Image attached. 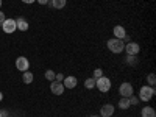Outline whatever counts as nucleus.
<instances>
[{"mask_svg":"<svg viewBox=\"0 0 156 117\" xmlns=\"http://www.w3.org/2000/svg\"><path fill=\"white\" fill-rule=\"evenodd\" d=\"M16 67H17V70H20V72H27L28 67H30V61L25 58V56H19V58L16 59Z\"/></svg>","mask_w":156,"mask_h":117,"instance_id":"0eeeda50","label":"nucleus"},{"mask_svg":"<svg viewBox=\"0 0 156 117\" xmlns=\"http://www.w3.org/2000/svg\"><path fill=\"white\" fill-rule=\"evenodd\" d=\"M23 3H27V5H30V3H34V0H22Z\"/></svg>","mask_w":156,"mask_h":117,"instance_id":"bb28decb","label":"nucleus"},{"mask_svg":"<svg viewBox=\"0 0 156 117\" xmlns=\"http://www.w3.org/2000/svg\"><path fill=\"white\" fill-rule=\"evenodd\" d=\"M55 75H56V73H55L53 70H50V69L45 72V78H47L48 81H53V80H55Z\"/></svg>","mask_w":156,"mask_h":117,"instance_id":"aec40b11","label":"nucleus"},{"mask_svg":"<svg viewBox=\"0 0 156 117\" xmlns=\"http://www.w3.org/2000/svg\"><path fill=\"white\" fill-rule=\"evenodd\" d=\"M95 87L100 90V92H108V90L111 89V80L108 76H100V78H97L95 80Z\"/></svg>","mask_w":156,"mask_h":117,"instance_id":"7ed1b4c3","label":"nucleus"},{"mask_svg":"<svg viewBox=\"0 0 156 117\" xmlns=\"http://www.w3.org/2000/svg\"><path fill=\"white\" fill-rule=\"evenodd\" d=\"M0 117H2V112H0Z\"/></svg>","mask_w":156,"mask_h":117,"instance_id":"7c9ffc66","label":"nucleus"},{"mask_svg":"<svg viewBox=\"0 0 156 117\" xmlns=\"http://www.w3.org/2000/svg\"><path fill=\"white\" fill-rule=\"evenodd\" d=\"M2 28H3V31H5L6 34H12V33L17 30V27H16V19H5V22L2 23Z\"/></svg>","mask_w":156,"mask_h":117,"instance_id":"39448f33","label":"nucleus"},{"mask_svg":"<svg viewBox=\"0 0 156 117\" xmlns=\"http://www.w3.org/2000/svg\"><path fill=\"white\" fill-rule=\"evenodd\" d=\"M0 112H2V117H8V115H9V112H8L6 109H2Z\"/></svg>","mask_w":156,"mask_h":117,"instance_id":"393cba45","label":"nucleus"},{"mask_svg":"<svg viewBox=\"0 0 156 117\" xmlns=\"http://www.w3.org/2000/svg\"><path fill=\"white\" fill-rule=\"evenodd\" d=\"M16 27H17V30H20V31H27V30L30 28V25H28V22L25 20L23 17H19V19H16Z\"/></svg>","mask_w":156,"mask_h":117,"instance_id":"ddd939ff","label":"nucleus"},{"mask_svg":"<svg viewBox=\"0 0 156 117\" xmlns=\"http://www.w3.org/2000/svg\"><path fill=\"white\" fill-rule=\"evenodd\" d=\"M123 50L126 51V55H137L140 51V47H139L137 42H128V44H125Z\"/></svg>","mask_w":156,"mask_h":117,"instance_id":"6e6552de","label":"nucleus"},{"mask_svg":"<svg viewBox=\"0 0 156 117\" xmlns=\"http://www.w3.org/2000/svg\"><path fill=\"white\" fill-rule=\"evenodd\" d=\"M2 3H3V2H2V0H0V8H2Z\"/></svg>","mask_w":156,"mask_h":117,"instance_id":"c85d7f7f","label":"nucleus"},{"mask_svg":"<svg viewBox=\"0 0 156 117\" xmlns=\"http://www.w3.org/2000/svg\"><path fill=\"white\" fill-rule=\"evenodd\" d=\"M112 34H114V37H117V39H123L125 34H126V31H125V28L122 27V25H115L114 30H112Z\"/></svg>","mask_w":156,"mask_h":117,"instance_id":"f8f14e48","label":"nucleus"},{"mask_svg":"<svg viewBox=\"0 0 156 117\" xmlns=\"http://www.w3.org/2000/svg\"><path fill=\"white\" fill-rule=\"evenodd\" d=\"M119 92H120V95H122V97H131V95L134 94L133 84H131V83H128V81L122 83V84L119 86Z\"/></svg>","mask_w":156,"mask_h":117,"instance_id":"20e7f679","label":"nucleus"},{"mask_svg":"<svg viewBox=\"0 0 156 117\" xmlns=\"http://www.w3.org/2000/svg\"><path fill=\"white\" fill-rule=\"evenodd\" d=\"M140 115H142V117H156V111H154V108H151V106H145V108H142Z\"/></svg>","mask_w":156,"mask_h":117,"instance_id":"4468645a","label":"nucleus"},{"mask_svg":"<svg viewBox=\"0 0 156 117\" xmlns=\"http://www.w3.org/2000/svg\"><path fill=\"white\" fill-rule=\"evenodd\" d=\"M125 62L128 64V66H136V64L139 62V58H137V55H126Z\"/></svg>","mask_w":156,"mask_h":117,"instance_id":"2eb2a0df","label":"nucleus"},{"mask_svg":"<svg viewBox=\"0 0 156 117\" xmlns=\"http://www.w3.org/2000/svg\"><path fill=\"white\" fill-rule=\"evenodd\" d=\"M128 100H129V105H134V106L140 101V100H139V97H133V95H131V97H128Z\"/></svg>","mask_w":156,"mask_h":117,"instance_id":"4be33fe9","label":"nucleus"},{"mask_svg":"<svg viewBox=\"0 0 156 117\" xmlns=\"http://www.w3.org/2000/svg\"><path fill=\"white\" fill-rule=\"evenodd\" d=\"M100 76H103V70L98 67V69L94 70V76H92V78H94V80H97V78H100Z\"/></svg>","mask_w":156,"mask_h":117,"instance_id":"412c9836","label":"nucleus"},{"mask_svg":"<svg viewBox=\"0 0 156 117\" xmlns=\"http://www.w3.org/2000/svg\"><path fill=\"white\" fill-rule=\"evenodd\" d=\"M62 84H64V87H67V89H73V87H76V84H78V80H76V76H64V80H62Z\"/></svg>","mask_w":156,"mask_h":117,"instance_id":"1a4fd4ad","label":"nucleus"},{"mask_svg":"<svg viewBox=\"0 0 156 117\" xmlns=\"http://www.w3.org/2000/svg\"><path fill=\"white\" fill-rule=\"evenodd\" d=\"M153 97H154V87H151L148 84L140 87V90H139V100L140 101H150Z\"/></svg>","mask_w":156,"mask_h":117,"instance_id":"f03ea898","label":"nucleus"},{"mask_svg":"<svg viewBox=\"0 0 156 117\" xmlns=\"http://www.w3.org/2000/svg\"><path fill=\"white\" fill-rule=\"evenodd\" d=\"M5 19H6V17H5V12L0 11V25H2V23L5 22Z\"/></svg>","mask_w":156,"mask_h":117,"instance_id":"b1692460","label":"nucleus"},{"mask_svg":"<svg viewBox=\"0 0 156 117\" xmlns=\"http://www.w3.org/2000/svg\"><path fill=\"white\" fill-rule=\"evenodd\" d=\"M84 86H86V89H94L95 87V80L94 78H87V80L84 81Z\"/></svg>","mask_w":156,"mask_h":117,"instance_id":"6ab92c4d","label":"nucleus"},{"mask_svg":"<svg viewBox=\"0 0 156 117\" xmlns=\"http://www.w3.org/2000/svg\"><path fill=\"white\" fill-rule=\"evenodd\" d=\"M114 106L112 105H109V103H106V105H103L101 106V109H100V115L101 117H111L112 114H114Z\"/></svg>","mask_w":156,"mask_h":117,"instance_id":"9d476101","label":"nucleus"},{"mask_svg":"<svg viewBox=\"0 0 156 117\" xmlns=\"http://www.w3.org/2000/svg\"><path fill=\"white\" fill-rule=\"evenodd\" d=\"M33 78H34V76H33V73H31V72H28V70L22 73V81H23L25 84H30V83H33Z\"/></svg>","mask_w":156,"mask_h":117,"instance_id":"dca6fc26","label":"nucleus"},{"mask_svg":"<svg viewBox=\"0 0 156 117\" xmlns=\"http://www.w3.org/2000/svg\"><path fill=\"white\" fill-rule=\"evenodd\" d=\"M55 80H56V81H61V83H62V80H64V75H62L61 72H59V73H56V75H55Z\"/></svg>","mask_w":156,"mask_h":117,"instance_id":"5701e85b","label":"nucleus"},{"mask_svg":"<svg viewBox=\"0 0 156 117\" xmlns=\"http://www.w3.org/2000/svg\"><path fill=\"white\" fill-rule=\"evenodd\" d=\"M2 100H3V94H2V92H0V101H2Z\"/></svg>","mask_w":156,"mask_h":117,"instance_id":"cd10ccee","label":"nucleus"},{"mask_svg":"<svg viewBox=\"0 0 156 117\" xmlns=\"http://www.w3.org/2000/svg\"><path fill=\"white\" fill-rule=\"evenodd\" d=\"M106 45H108L109 51H112V53H122L125 48V42L122 39H117V37H111Z\"/></svg>","mask_w":156,"mask_h":117,"instance_id":"f257e3e1","label":"nucleus"},{"mask_svg":"<svg viewBox=\"0 0 156 117\" xmlns=\"http://www.w3.org/2000/svg\"><path fill=\"white\" fill-rule=\"evenodd\" d=\"M8 117H11V115H8Z\"/></svg>","mask_w":156,"mask_h":117,"instance_id":"2f4dec72","label":"nucleus"},{"mask_svg":"<svg viewBox=\"0 0 156 117\" xmlns=\"http://www.w3.org/2000/svg\"><path fill=\"white\" fill-rule=\"evenodd\" d=\"M89 117H100V115H89Z\"/></svg>","mask_w":156,"mask_h":117,"instance_id":"c756f323","label":"nucleus"},{"mask_svg":"<svg viewBox=\"0 0 156 117\" xmlns=\"http://www.w3.org/2000/svg\"><path fill=\"white\" fill-rule=\"evenodd\" d=\"M67 0H48V6H51L53 9H62L64 6H66Z\"/></svg>","mask_w":156,"mask_h":117,"instance_id":"9b49d317","label":"nucleus"},{"mask_svg":"<svg viewBox=\"0 0 156 117\" xmlns=\"http://www.w3.org/2000/svg\"><path fill=\"white\" fill-rule=\"evenodd\" d=\"M37 3H39V5H47L48 0H37Z\"/></svg>","mask_w":156,"mask_h":117,"instance_id":"a878e982","label":"nucleus"},{"mask_svg":"<svg viewBox=\"0 0 156 117\" xmlns=\"http://www.w3.org/2000/svg\"><path fill=\"white\" fill-rule=\"evenodd\" d=\"M129 106H131V105H129L128 97H122V98H120V101H119V108H120V109H128Z\"/></svg>","mask_w":156,"mask_h":117,"instance_id":"f3484780","label":"nucleus"},{"mask_svg":"<svg viewBox=\"0 0 156 117\" xmlns=\"http://www.w3.org/2000/svg\"><path fill=\"white\" fill-rule=\"evenodd\" d=\"M147 83H148V86L154 87V84H156V76H154V73H148V75H147Z\"/></svg>","mask_w":156,"mask_h":117,"instance_id":"a211bd4d","label":"nucleus"},{"mask_svg":"<svg viewBox=\"0 0 156 117\" xmlns=\"http://www.w3.org/2000/svg\"><path fill=\"white\" fill-rule=\"evenodd\" d=\"M64 84L61 83V81H56V80H53V81H50V90H51V94H55V95H62V92H64Z\"/></svg>","mask_w":156,"mask_h":117,"instance_id":"423d86ee","label":"nucleus"}]
</instances>
